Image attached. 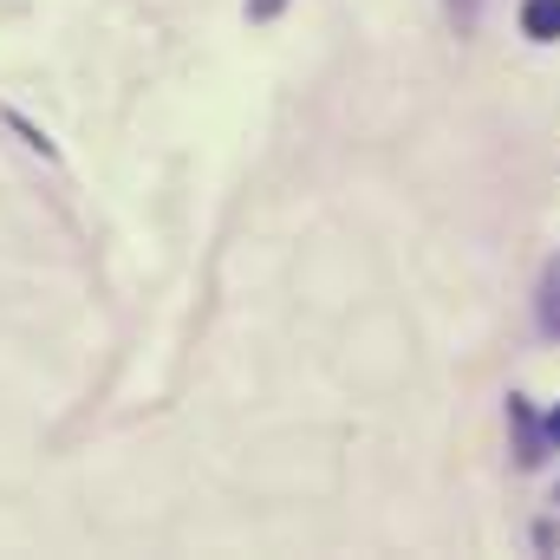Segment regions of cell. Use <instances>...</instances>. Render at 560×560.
Masks as SVG:
<instances>
[{
	"mask_svg": "<svg viewBox=\"0 0 560 560\" xmlns=\"http://www.w3.org/2000/svg\"><path fill=\"white\" fill-rule=\"evenodd\" d=\"M522 33L528 39H560V0H528L522 7Z\"/></svg>",
	"mask_w": 560,
	"mask_h": 560,
	"instance_id": "6da1fadb",
	"label": "cell"
},
{
	"mask_svg": "<svg viewBox=\"0 0 560 560\" xmlns=\"http://www.w3.org/2000/svg\"><path fill=\"white\" fill-rule=\"evenodd\" d=\"M555 319H560V313H555Z\"/></svg>",
	"mask_w": 560,
	"mask_h": 560,
	"instance_id": "277c9868",
	"label": "cell"
},
{
	"mask_svg": "<svg viewBox=\"0 0 560 560\" xmlns=\"http://www.w3.org/2000/svg\"><path fill=\"white\" fill-rule=\"evenodd\" d=\"M548 436H555V443H560V411H555V418H548Z\"/></svg>",
	"mask_w": 560,
	"mask_h": 560,
	"instance_id": "3957f363",
	"label": "cell"
},
{
	"mask_svg": "<svg viewBox=\"0 0 560 560\" xmlns=\"http://www.w3.org/2000/svg\"><path fill=\"white\" fill-rule=\"evenodd\" d=\"M287 0H248V20H275Z\"/></svg>",
	"mask_w": 560,
	"mask_h": 560,
	"instance_id": "7a4b0ae2",
	"label": "cell"
}]
</instances>
